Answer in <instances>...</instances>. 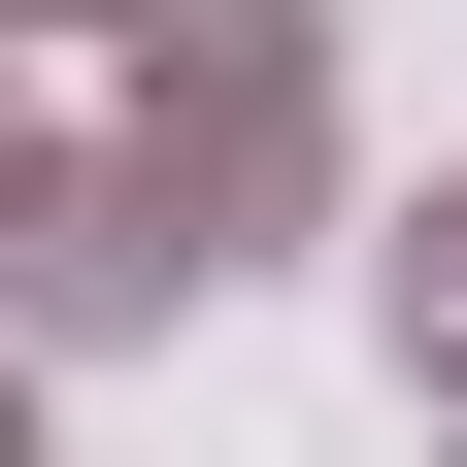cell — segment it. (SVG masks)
Returning a JSON list of instances; mask_svg holds the SVG:
<instances>
[]
</instances>
